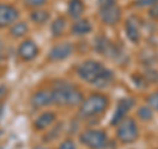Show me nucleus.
<instances>
[{
  "label": "nucleus",
  "instance_id": "4468645a",
  "mask_svg": "<svg viewBox=\"0 0 158 149\" xmlns=\"http://www.w3.org/2000/svg\"><path fill=\"white\" fill-rule=\"evenodd\" d=\"M67 9H69V15L71 17L79 19L83 11H85V4H83L82 0H70Z\"/></svg>",
  "mask_w": 158,
  "mask_h": 149
},
{
  "label": "nucleus",
  "instance_id": "b1692460",
  "mask_svg": "<svg viewBox=\"0 0 158 149\" xmlns=\"http://www.w3.org/2000/svg\"><path fill=\"white\" fill-rule=\"evenodd\" d=\"M59 149H75V144H74L73 140H65L61 145H59Z\"/></svg>",
  "mask_w": 158,
  "mask_h": 149
},
{
  "label": "nucleus",
  "instance_id": "aec40b11",
  "mask_svg": "<svg viewBox=\"0 0 158 149\" xmlns=\"http://www.w3.org/2000/svg\"><path fill=\"white\" fill-rule=\"evenodd\" d=\"M138 117L141 119V120H150L153 117V112H152V108L148 106V107H141L140 110H138Z\"/></svg>",
  "mask_w": 158,
  "mask_h": 149
},
{
  "label": "nucleus",
  "instance_id": "1a4fd4ad",
  "mask_svg": "<svg viewBox=\"0 0 158 149\" xmlns=\"http://www.w3.org/2000/svg\"><path fill=\"white\" fill-rule=\"evenodd\" d=\"M17 54L23 61H32L37 57L38 54V46L34 44L32 40H27L20 44V46L17 49Z\"/></svg>",
  "mask_w": 158,
  "mask_h": 149
},
{
  "label": "nucleus",
  "instance_id": "393cba45",
  "mask_svg": "<svg viewBox=\"0 0 158 149\" xmlns=\"http://www.w3.org/2000/svg\"><path fill=\"white\" fill-rule=\"evenodd\" d=\"M116 0H98V4H99V8H103V7H108L111 4H115Z\"/></svg>",
  "mask_w": 158,
  "mask_h": 149
},
{
  "label": "nucleus",
  "instance_id": "c85d7f7f",
  "mask_svg": "<svg viewBox=\"0 0 158 149\" xmlns=\"http://www.w3.org/2000/svg\"><path fill=\"white\" fill-rule=\"evenodd\" d=\"M0 49H2V41H0Z\"/></svg>",
  "mask_w": 158,
  "mask_h": 149
},
{
  "label": "nucleus",
  "instance_id": "f3484780",
  "mask_svg": "<svg viewBox=\"0 0 158 149\" xmlns=\"http://www.w3.org/2000/svg\"><path fill=\"white\" fill-rule=\"evenodd\" d=\"M31 19L36 24H45L49 19V12L45 11V9H36V11L32 12Z\"/></svg>",
  "mask_w": 158,
  "mask_h": 149
},
{
  "label": "nucleus",
  "instance_id": "6e6552de",
  "mask_svg": "<svg viewBox=\"0 0 158 149\" xmlns=\"http://www.w3.org/2000/svg\"><path fill=\"white\" fill-rule=\"evenodd\" d=\"M73 45L69 42H62L58 45L53 46L50 53H49V59L52 61H63V59L69 58L73 54Z\"/></svg>",
  "mask_w": 158,
  "mask_h": 149
},
{
  "label": "nucleus",
  "instance_id": "ddd939ff",
  "mask_svg": "<svg viewBox=\"0 0 158 149\" xmlns=\"http://www.w3.org/2000/svg\"><path fill=\"white\" fill-rule=\"evenodd\" d=\"M125 32H127L128 38H129L132 42H138V41H140L141 33H140V29H138L137 23L133 19H129L127 21V24H125Z\"/></svg>",
  "mask_w": 158,
  "mask_h": 149
},
{
  "label": "nucleus",
  "instance_id": "cd10ccee",
  "mask_svg": "<svg viewBox=\"0 0 158 149\" xmlns=\"http://www.w3.org/2000/svg\"><path fill=\"white\" fill-rule=\"evenodd\" d=\"M34 149H46V148H42V147H37V148H34Z\"/></svg>",
  "mask_w": 158,
  "mask_h": 149
},
{
  "label": "nucleus",
  "instance_id": "7ed1b4c3",
  "mask_svg": "<svg viewBox=\"0 0 158 149\" xmlns=\"http://www.w3.org/2000/svg\"><path fill=\"white\" fill-rule=\"evenodd\" d=\"M117 138L124 144H131L137 140L138 127L133 119H123L117 127Z\"/></svg>",
  "mask_w": 158,
  "mask_h": 149
},
{
  "label": "nucleus",
  "instance_id": "6ab92c4d",
  "mask_svg": "<svg viewBox=\"0 0 158 149\" xmlns=\"http://www.w3.org/2000/svg\"><path fill=\"white\" fill-rule=\"evenodd\" d=\"M66 28V21L63 17H58L56 21H53L52 24V33L53 36H59V34H62L63 31H65Z\"/></svg>",
  "mask_w": 158,
  "mask_h": 149
},
{
  "label": "nucleus",
  "instance_id": "9b49d317",
  "mask_svg": "<svg viewBox=\"0 0 158 149\" xmlns=\"http://www.w3.org/2000/svg\"><path fill=\"white\" fill-rule=\"evenodd\" d=\"M133 106V100L132 99H128V98H124V99H121L120 102H118V106L116 108V111H115V115H113V119H112V124H118L123 119H124L125 116V113L128 112L132 108Z\"/></svg>",
  "mask_w": 158,
  "mask_h": 149
},
{
  "label": "nucleus",
  "instance_id": "a211bd4d",
  "mask_svg": "<svg viewBox=\"0 0 158 149\" xmlns=\"http://www.w3.org/2000/svg\"><path fill=\"white\" fill-rule=\"evenodd\" d=\"M28 32V25L25 23L20 21V23H16L15 25L11 28V34L13 37H23L25 36Z\"/></svg>",
  "mask_w": 158,
  "mask_h": 149
},
{
  "label": "nucleus",
  "instance_id": "f03ea898",
  "mask_svg": "<svg viewBox=\"0 0 158 149\" xmlns=\"http://www.w3.org/2000/svg\"><path fill=\"white\" fill-rule=\"evenodd\" d=\"M108 107V99L102 94H94L90 98H87L81 106V115L83 117H91L103 113Z\"/></svg>",
  "mask_w": 158,
  "mask_h": 149
},
{
  "label": "nucleus",
  "instance_id": "39448f33",
  "mask_svg": "<svg viewBox=\"0 0 158 149\" xmlns=\"http://www.w3.org/2000/svg\"><path fill=\"white\" fill-rule=\"evenodd\" d=\"M82 143L91 149H103L107 145V135L106 132L99 130H87L81 135Z\"/></svg>",
  "mask_w": 158,
  "mask_h": 149
},
{
  "label": "nucleus",
  "instance_id": "f8f14e48",
  "mask_svg": "<svg viewBox=\"0 0 158 149\" xmlns=\"http://www.w3.org/2000/svg\"><path fill=\"white\" fill-rule=\"evenodd\" d=\"M54 120H56V113L54 112H45L36 119V121H34V128L38 131L46 130L48 127H50L54 123Z\"/></svg>",
  "mask_w": 158,
  "mask_h": 149
},
{
  "label": "nucleus",
  "instance_id": "bb28decb",
  "mask_svg": "<svg viewBox=\"0 0 158 149\" xmlns=\"http://www.w3.org/2000/svg\"><path fill=\"white\" fill-rule=\"evenodd\" d=\"M3 92H4V87H3V86H0V98H2V96H3V95H2V94H3Z\"/></svg>",
  "mask_w": 158,
  "mask_h": 149
},
{
  "label": "nucleus",
  "instance_id": "20e7f679",
  "mask_svg": "<svg viewBox=\"0 0 158 149\" xmlns=\"http://www.w3.org/2000/svg\"><path fill=\"white\" fill-rule=\"evenodd\" d=\"M106 69L96 61H86L78 67V75L87 82L95 83Z\"/></svg>",
  "mask_w": 158,
  "mask_h": 149
},
{
  "label": "nucleus",
  "instance_id": "c756f323",
  "mask_svg": "<svg viewBox=\"0 0 158 149\" xmlns=\"http://www.w3.org/2000/svg\"><path fill=\"white\" fill-rule=\"evenodd\" d=\"M157 149H158V148H157Z\"/></svg>",
  "mask_w": 158,
  "mask_h": 149
},
{
  "label": "nucleus",
  "instance_id": "4be33fe9",
  "mask_svg": "<svg viewBox=\"0 0 158 149\" xmlns=\"http://www.w3.org/2000/svg\"><path fill=\"white\" fill-rule=\"evenodd\" d=\"M46 2L48 0H25V6L31 8H38L46 4Z\"/></svg>",
  "mask_w": 158,
  "mask_h": 149
},
{
  "label": "nucleus",
  "instance_id": "5701e85b",
  "mask_svg": "<svg viewBox=\"0 0 158 149\" xmlns=\"http://www.w3.org/2000/svg\"><path fill=\"white\" fill-rule=\"evenodd\" d=\"M137 6L140 7H148V6H156V4H158V0H137Z\"/></svg>",
  "mask_w": 158,
  "mask_h": 149
},
{
  "label": "nucleus",
  "instance_id": "a878e982",
  "mask_svg": "<svg viewBox=\"0 0 158 149\" xmlns=\"http://www.w3.org/2000/svg\"><path fill=\"white\" fill-rule=\"evenodd\" d=\"M150 16L154 17V19H158V4L152 7V11H150Z\"/></svg>",
  "mask_w": 158,
  "mask_h": 149
},
{
  "label": "nucleus",
  "instance_id": "2eb2a0df",
  "mask_svg": "<svg viewBox=\"0 0 158 149\" xmlns=\"http://www.w3.org/2000/svg\"><path fill=\"white\" fill-rule=\"evenodd\" d=\"M88 32H91V24L88 23V20L79 19L74 23V25H73V33L74 34L82 36V34H87Z\"/></svg>",
  "mask_w": 158,
  "mask_h": 149
},
{
  "label": "nucleus",
  "instance_id": "423d86ee",
  "mask_svg": "<svg viewBox=\"0 0 158 149\" xmlns=\"http://www.w3.org/2000/svg\"><path fill=\"white\" fill-rule=\"evenodd\" d=\"M99 16H100L102 21L107 24V25H115L120 21L121 19V11L117 7V4H111L108 7L99 8Z\"/></svg>",
  "mask_w": 158,
  "mask_h": 149
},
{
  "label": "nucleus",
  "instance_id": "0eeeda50",
  "mask_svg": "<svg viewBox=\"0 0 158 149\" xmlns=\"http://www.w3.org/2000/svg\"><path fill=\"white\" fill-rule=\"evenodd\" d=\"M19 17V11L11 4H0V28L11 25Z\"/></svg>",
  "mask_w": 158,
  "mask_h": 149
},
{
  "label": "nucleus",
  "instance_id": "f257e3e1",
  "mask_svg": "<svg viewBox=\"0 0 158 149\" xmlns=\"http://www.w3.org/2000/svg\"><path fill=\"white\" fill-rule=\"evenodd\" d=\"M54 103L59 106H77L82 102V94L70 83H58L52 90Z\"/></svg>",
  "mask_w": 158,
  "mask_h": 149
},
{
  "label": "nucleus",
  "instance_id": "9d476101",
  "mask_svg": "<svg viewBox=\"0 0 158 149\" xmlns=\"http://www.w3.org/2000/svg\"><path fill=\"white\" fill-rule=\"evenodd\" d=\"M32 106L34 108H42L46 106H50L52 103H54L53 94L49 90H40L32 96Z\"/></svg>",
  "mask_w": 158,
  "mask_h": 149
},
{
  "label": "nucleus",
  "instance_id": "dca6fc26",
  "mask_svg": "<svg viewBox=\"0 0 158 149\" xmlns=\"http://www.w3.org/2000/svg\"><path fill=\"white\" fill-rule=\"evenodd\" d=\"M96 48L102 54H106V56H110V57L113 54V52H115L113 50V45L106 38H99L96 42Z\"/></svg>",
  "mask_w": 158,
  "mask_h": 149
},
{
  "label": "nucleus",
  "instance_id": "412c9836",
  "mask_svg": "<svg viewBox=\"0 0 158 149\" xmlns=\"http://www.w3.org/2000/svg\"><path fill=\"white\" fill-rule=\"evenodd\" d=\"M148 104H149L152 110L158 111V91L150 94L149 98H148Z\"/></svg>",
  "mask_w": 158,
  "mask_h": 149
}]
</instances>
